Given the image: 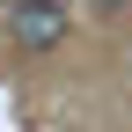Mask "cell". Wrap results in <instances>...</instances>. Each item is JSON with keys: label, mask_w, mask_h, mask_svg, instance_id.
Here are the masks:
<instances>
[{"label": "cell", "mask_w": 132, "mask_h": 132, "mask_svg": "<svg viewBox=\"0 0 132 132\" xmlns=\"http://www.w3.org/2000/svg\"><path fill=\"white\" fill-rule=\"evenodd\" d=\"M7 37L22 52H59L66 44V0H15L7 7Z\"/></svg>", "instance_id": "1"}, {"label": "cell", "mask_w": 132, "mask_h": 132, "mask_svg": "<svg viewBox=\"0 0 132 132\" xmlns=\"http://www.w3.org/2000/svg\"><path fill=\"white\" fill-rule=\"evenodd\" d=\"M88 7H95V15H118V7H132V0H88Z\"/></svg>", "instance_id": "2"}]
</instances>
